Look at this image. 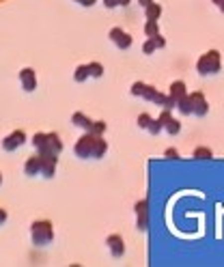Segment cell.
Returning <instances> with one entry per match:
<instances>
[{"label":"cell","mask_w":224,"mask_h":267,"mask_svg":"<svg viewBox=\"0 0 224 267\" xmlns=\"http://www.w3.org/2000/svg\"><path fill=\"white\" fill-rule=\"evenodd\" d=\"M108 151V142L100 134L84 132L74 145V155L78 160H102Z\"/></svg>","instance_id":"obj_1"},{"label":"cell","mask_w":224,"mask_h":267,"mask_svg":"<svg viewBox=\"0 0 224 267\" xmlns=\"http://www.w3.org/2000/svg\"><path fill=\"white\" fill-rule=\"evenodd\" d=\"M129 93L134 95V97H140V99H147L151 103H155V106H160V108H170V110H175V101L168 97V93L164 95L162 90H157L153 84H147V82H134L131 84V89H129Z\"/></svg>","instance_id":"obj_2"},{"label":"cell","mask_w":224,"mask_h":267,"mask_svg":"<svg viewBox=\"0 0 224 267\" xmlns=\"http://www.w3.org/2000/svg\"><path fill=\"white\" fill-rule=\"evenodd\" d=\"M30 142H32V147H35L37 153L61 155V151H63V140H61V136H58L56 132H48V134L37 132L30 138Z\"/></svg>","instance_id":"obj_3"},{"label":"cell","mask_w":224,"mask_h":267,"mask_svg":"<svg viewBox=\"0 0 224 267\" xmlns=\"http://www.w3.org/2000/svg\"><path fill=\"white\" fill-rule=\"evenodd\" d=\"M30 242L35 248H48L54 242V226L50 220H35L30 224Z\"/></svg>","instance_id":"obj_4"},{"label":"cell","mask_w":224,"mask_h":267,"mask_svg":"<svg viewBox=\"0 0 224 267\" xmlns=\"http://www.w3.org/2000/svg\"><path fill=\"white\" fill-rule=\"evenodd\" d=\"M196 71L199 76H216L222 71V54L218 50H207L205 54L199 56L196 61Z\"/></svg>","instance_id":"obj_5"},{"label":"cell","mask_w":224,"mask_h":267,"mask_svg":"<svg viewBox=\"0 0 224 267\" xmlns=\"http://www.w3.org/2000/svg\"><path fill=\"white\" fill-rule=\"evenodd\" d=\"M71 125H74V127H80L82 132L100 134V136H104V132L108 129L106 121H93V119H89V116L84 114V112H74V114H71Z\"/></svg>","instance_id":"obj_6"},{"label":"cell","mask_w":224,"mask_h":267,"mask_svg":"<svg viewBox=\"0 0 224 267\" xmlns=\"http://www.w3.org/2000/svg\"><path fill=\"white\" fill-rule=\"evenodd\" d=\"M134 211H136V229L144 233L149 229V198H142L134 205Z\"/></svg>","instance_id":"obj_7"},{"label":"cell","mask_w":224,"mask_h":267,"mask_svg":"<svg viewBox=\"0 0 224 267\" xmlns=\"http://www.w3.org/2000/svg\"><path fill=\"white\" fill-rule=\"evenodd\" d=\"M108 39L116 45L118 50H129V48H131V43H134V39H131L129 32H125L123 28H118V26H114V28H110Z\"/></svg>","instance_id":"obj_8"},{"label":"cell","mask_w":224,"mask_h":267,"mask_svg":"<svg viewBox=\"0 0 224 267\" xmlns=\"http://www.w3.org/2000/svg\"><path fill=\"white\" fill-rule=\"evenodd\" d=\"M190 103H192V114L194 116H207L209 112V103H207V97L203 90H194V93H190Z\"/></svg>","instance_id":"obj_9"},{"label":"cell","mask_w":224,"mask_h":267,"mask_svg":"<svg viewBox=\"0 0 224 267\" xmlns=\"http://www.w3.org/2000/svg\"><path fill=\"white\" fill-rule=\"evenodd\" d=\"M24 145H26V134L22 132V129H15V132H11L9 136L2 138V151H6V153L17 151V149L24 147Z\"/></svg>","instance_id":"obj_10"},{"label":"cell","mask_w":224,"mask_h":267,"mask_svg":"<svg viewBox=\"0 0 224 267\" xmlns=\"http://www.w3.org/2000/svg\"><path fill=\"white\" fill-rule=\"evenodd\" d=\"M39 160H41V175L43 179H52L56 175V164H58V155H48V153H39Z\"/></svg>","instance_id":"obj_11"},{"label":"cell","mask_w":224,"mask_h":267,"mask_svg":"<svg viewBox=\"0 0 224 267\" xmlns=\"http://www.w3.org/2000/svg\"><path fill=\"white\" fill-rule=\"evenodd\" d=\"M106 248L110 252V257L112 259H121L125 255V242H123V237L121 235H108L106 237Z\"/></svg>","instance_id":"obj_12"},{"label":"cell","mask_w":224,"mask_h":267,"mask_svg":"<svg viewBox=\"0 0 224 267\" xmlns=\"http://www.w3.org/2000/svg\"><path fill=\"white\" fill-rule=\"evenodd\" d=\"M19 84H22V89L26 90V93H32V90L37 89V74H35V69H30V67L19 69Z\"/></svg>","instance_id":"obj_13"},{"label":"cell","mask_w":224,"mask_h":267,"mask_svg":"<svg viewBox=\"0 0 224 267\" xmlns=\"http://www.w3.org/2000/svg\"><path fill=\"white\" fill-rule=\"evenodd\" d=\"M162 48H166V39L162 37V32L160 35H155V37H147L144 39V43H142V52L144 54H153L155 50H162Z\"/></svg>","instance_id":"obj_14"},{"label":"cell","mask_w":224,"mask_h":267,"mask_svg":"<svg viewBox=\"0 0 224 267\" xmlns=\"http://www.w3.org/2000/svg\"><path fill=\"white\" fill-rule=\"evenodd\" d=\"M186 95H188V87H186V82H183V80H175L168 87V97L175 101V106H177V101L183 99Z\"/></svg>","instance_id":"obj_15"},{"label":"cell","mask_w":224,"mask_h":267,"mask_svg":"<svg viewBox=\"0 0 224 267\" xmlns=\"http://www.w3.org/2000/svg\"><path fill=\"white\" fill-rule=\"evenodd\" d=\"M39 171H41V160H39V153H35L24 162V175L26 177H39Z\"/></svg>","instance_id":"obj_16"},{"label":"cell","mask_w":224,"mask_h":267,"mask_svg":"<svg viewBox=\"0 0 224 267\" xmlns=\"http://www.w3.org/2000/svg\"><path fill=\"white\" fill-rule=\"evenodd\" d=\"M91 78V71H89V63L87 65H78V67L74 69V80L76 82H84Z\"/></svg>","instance_id":"obj_17"},{"label":"cell","mask_w":224,"mask_h":267,"mask_svg":"<svg viewBox=\"0 0 224 267\" xmlns=\"http://www.w3.org/2000/svg\"><path fill=\"white\" fill-rule=\"evenodd\" d=\"M164 129H166V134H170V136H179L181 134V121L175 119V116H170L168 123L164 125Z\"/></svg>","instance_id":"obj_18"},{"label":"cell","mask_w":224,"mask_h":267,"mask_svg":"<svg viewBox=\"0 0 224 267\" xmlns=\"http://www.w3.org/2000/svg\"><path fill=\"white\" fill-rule=\"evenodd\" d=\"M144 13H147V19H160L162 17V4H157L153 0V2L144 9Z\"/></svg>","instance_id":"obj_19"},{"label":"cell","mask_w":224,"mask_h":267,"mask_svg":"<svg viewBox=\"0 0 224 267\" xmlns=\"http://www.w3.org/2000/svg\"><path fill=\"white\" fill-rule=\"evenodd\" d=\"M144 35L147 37L160 35V22H157V19H147V22H144Z\"/></svg>","instance_id":"obj_20"},{"label":"cell","mask_w":224,"mask_h":267,"mask_svg":"<svg viewBox=\"0 0 224 267\" xmlns=\"http://www.w3.org/2000/svg\"><path fill=\"white\" fill-rule=\"evenodd\" d=\"M153 116H151L149 112H142V114H138V119H136V123H138V127H140V129H147V132H149V129H151V125H153Z\"/></svg>","instance_id":"obj_21"},{"label":"cell","mask_w":224,"mask_h":267,"mask_svg":"<svg viewBox=\"0 0 224 267\" xmlns=\"http://www.w3.org/2000/svg\"><path fill=\"white\" fill-rule=\"evenodd\" d=\"M175 110H179L181 114H192V103H190V93H188L186 97H183V99L177 101Z\"/></svg>","instance_id":"obj_22"},{"label":"cell","mask_w":224,"mask_h":267,"mask_svg":"<svg viewBox=\"0 0 224 267\" xmlns=\"http://www.w3.org/2000/svg\"><path fill=\"white\" fill-rule=\"evenodd\" d=\"M192 158L194 160H212L214 153H212V149H207V147H196L192 151Z\"/></svg>","instance_id":"obj_23"},{"label":"cell","mask_w":224,"mask_h":267,"mask_svg":"<svg viewBox=\"0 0 224 267\" xmlns=\"http://www.w3.org/2000/svg\"><path fill=\"white\" fill-rule=\"evenodd\" d=\"M89 71H91V78H102L104 76V65L102 63H89Z\"/></svg>","instance_id":"obj_24"},{"label":"cell","mask_w":224,"mask_h":267,"mask_svg":"<svg viewBox=\"0 0 224 267\" xmlns=\"http://www.w3.org/2000/svg\"><path fill=\"white\" fill-rule=\"evenodd\" d=\"M131 0H104V6L108 9H118V6H129Z\"/></svg>","instance_id":"obj_25"},{"label":"cell","mask_w":224,"mask_h":267,"mask_svg":"<svg viewBox=\"0 0 224 267\" xmlns=\"http://www.w3.org/2000/svg\"><path fill=\"white\" fill-rule=\"evenodd\" d=\"M164 158H168V160H179V153H177V149H166V151H164Z\"/></svg>","instance_id":"obj_26"},{"label":"cell","mask_w":224,"mask_h":267,"mask_svg":"<svg viewBox=\"0 0 224 267\" xmlns=\"http://www.w3.org/2000/svg\"><path fill=\"white\" fill-rule=\"evenodd\" d=\"M80 4L84 6V9H89V6H93V4H97V0H80Z\"/></svg>","instance_id":"obj_27"},{"label":"cell","mask_w":224,"mask_h":267,"mask_svg":"<svg viewBox=\"0 0 224 267\" xmlns=\"http://www.w3.org/2000/svg\"><path fill=\"white\" fill-rule=\"evenodd\" d=\"M6 222V211L2 209V207H0V226H2Z\"/></svg>","instance_id":"obj_28"},{"label":"cell","mask_w":224,"mask_h":267,"mask_svg":"<svg viewBox=\"0 0 224 267\" xmlns=\"http://www.w3.org/2000/svg\"><path fill=\"white\" fill-rule=\"evenodd\" d=\"M151 2H153V0H138V4H140L142 9H147V6H149Z\"/></svg>","instance_id":"obj_29"},{"label":"cell","mask_w":224,"mask_h":267,"mask_svg":"<svg viewBox=\"0 0 224 267\" xmlns=\"http://www.w3.org/2000/svg\"><path fill=\"white\" fill-rule=\"evenodd\" d=\"M212 2H214L216 6H222V4H224V0H212Z\"/></svg>","instance_id":"obj_30"},{"label":"cell","mask_w":224,"mask_h":267,"mask_svg":"<svg viewBox=\"0 0 224 267\" xmlns=\"http://www.w3.org/2000/svg\"><path fill=\"white\" fill-rule=\"evenodd\" d=\"M0 185H2V173H0Z\"/></svg>","instance_id":"obj_31"},{"label":"cell","mask_w":224,"mask_h":267,"mask_svg":"<svg viewBox=\"0 0 224 267\" xmlns=\"http://www.w3.org/2000/svg\"><path fill=\"white\" fill-rule=\"evenodd\" d=\"M74 2H78V4H80V0H74Z\"/></svg>","instance_id":"obj_32"}]
</instances>
